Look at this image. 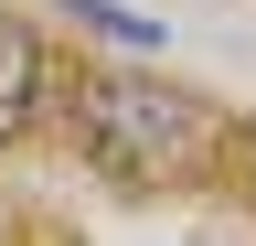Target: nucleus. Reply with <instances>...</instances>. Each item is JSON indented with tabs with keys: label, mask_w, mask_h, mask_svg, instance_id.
<instances>
[{
	"label": "nucleus",
	"mask_w": 256,
	"mask_h": 246,
	"mask_svg": "<svg viewBox=\"0 0 256 246\" xmlns=\"http://www.w3.org/2000/svg\"><path fill=\"white\" fill-rule=\"evenodd\" d=\"M86 139L128 182H192L214 161V107L160 86V75H96L86 86Z\"/></svg>",
	"instance_id": "nucleus-1"
},
{
	"label": "nucleus",
	"mask_w": 256,
	"mask_h": 246,
	"mask_svg": "<svg viewBox=\"0 0 256 246\" xmlns=\"http://www.w3.org/2000/svg\"><path fill=\"white\" fill-rule=\"evenodd\" d=\"M32 107H43V43L22 11H0V139H22Z\"/></svg>",
	"instance_id": "nucleus-2"
},
{
	"label": "nucleus",
	"mask_w": 256,
	"mask_h": 246,
	"mask_svg": "<svg viewBox=\"0 0 256 246\" xmlns=\"http://www.w3.org/2000/svg\"><path fill=\"white\" fill-rule=\"evenodd\" d=\"M75 11L96 22V33H118V43H160V22H150V11H118V0H75Z\"/></svg>",
	"instance_id": "nucleus-3"
}]
</instances>
